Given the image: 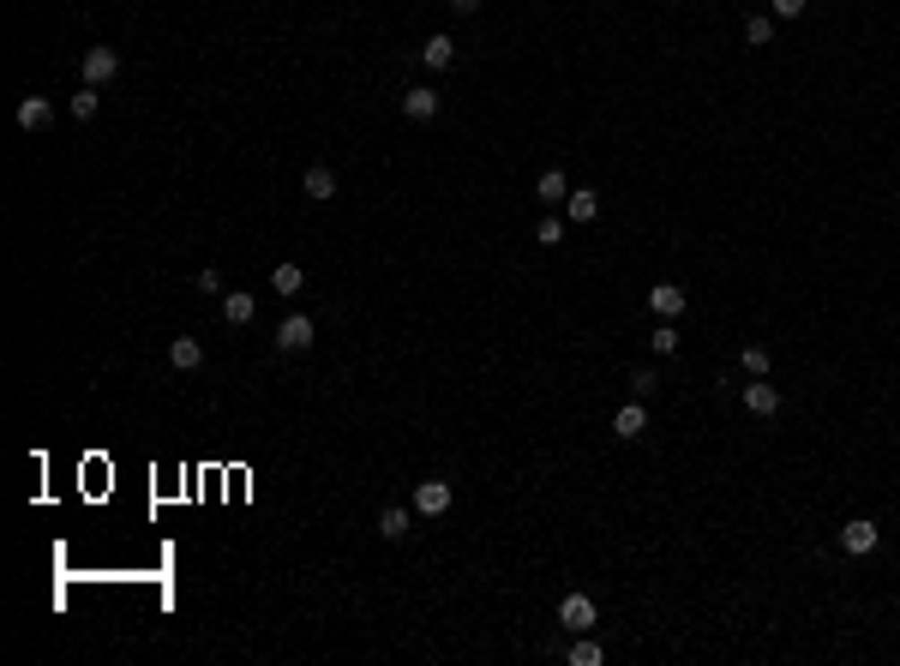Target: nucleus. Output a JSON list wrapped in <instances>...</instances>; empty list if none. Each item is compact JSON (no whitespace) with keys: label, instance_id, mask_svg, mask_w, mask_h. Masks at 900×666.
I'll use <instances>...</instances> for the list:
<instances>
[{"label":"nucleus","instance_id":"3","mask_svg":"<svg viewBox=\"0 0 900 666\" xmlns=\"http://www.w3.org/2000/svg\"><path fill=\"white\" fill-rule=\"evenodd\" d=\"M559 625L577 630V636H582V630H595V601H588V594H564V601H559Z\"/></svg>","mask_w":900,"mask_h":666},{"label":"nucleus","instance_id":"12","mask_svg":"<svg viewBox=\"0 0 900 666\" xmlns=\"http://www.w3.org/2000/svg\"><path fill=\"white\" fill-rule=\"evenodd\" d=\"M48 121H55V108H48V97H24V102H19V126H24V132H42Z\"/></svg>","mask_w":900,"mask_h":666},{"label":"nucleus","instance_id":"18","mask_svg":"<svg viewBox=\"0 0 900 666\" xmlns=\"http://www.w3.org/2000/svg\"><path fill=\"white\" fill-rule=\"evenodd\" d=\"M253 312H259L253 295H228V301H222V319H228V324H253Z\"/></svg>","mask_w":900,"mask_h":666},{"label":"nucleus","instance_id":"24","mask_svg":"<svg viewBox=\"0 0 900 666\" xmlns=\"http://www.w3.org/2000/svg\"><path fill=\"white\" fill-rule=\"evenodd\" d=\"M600 661H606V654H600V643H588V636L570 648V666H600Z\"/></svg>","mask_w":900,"mask_h":666},{"label":"nucleus","instance_id":"7","mask_svg":"<svg viewBox=\"0 0 900 666\" xmlns=\"http://www.w3.org/2000/svg\"><path fill=\"white\" fill-rule=\"evenodd\" d=\"M648 312H655V319H679L684 312V288L679 283H655L648 288Z\"/></svg>","mask_w":900,"mask_h":666},{"label":"nucleus","instance_id":"15","mask_svg":"<svg viewBox=\"0 0 900 666\" xmlns=\"http://www.w3.org/2000/svg\"><path fill=\"white\" fill-rule=\"evenodd\" d=\"M300 186H306V199H337V175H330V168H306V181H300Z\"/></svg>","mask_w":900,"mask_h":666},{"label":"nucleus","instance_id":"10","mask_svg":"<svg viewBox=\"0 0 900 666\" xmlns=\"http://www.w3.org/2000/svg\"><path fill=\"white\" fill-rule=\"evenodd\" d=\"M168 366H175V372H199V366H204V348L193 343V337H175V343H168Z\"/></svg>","mask_w":900,"mask_h":666},{"label":"nucleus","instance_id":"16","mask_svg":"<svg viewBox=\"0 0 900 666\" xmlns=\"http://www.w3.org/2000/svg\"><path fill=\"white\" fill-rule=\"evenodd\" d=\"M744 42H750V48H768V42H775V19H768V13H750V19H744Z\"/></svg>","mask_w":900,"mask_h":666},{"label":"nucleus","instance_id":"23","mask_svg":"<svg viewBox=\"0 0 900 666\" xmlns=\"http://www.w3.org/2000/svg\"><path fill=\"white\" fill-rule=\"evenodd\" d=\"M630 390H637V403H642V397H655L660 372H655V366H637V372H630Z\"/></svg>","mask_w":900,"mask_h":666},{"label":"nucleus","instance_id":"13","mask_svg":"<svg viewBox=\"0 0 900 666\" xmlns=\"http://www.w3.org/2000/svg\"><path fill=\"white\" fill-rule=\"evenodd\" d=\"M420 61L433 66V73H444V66H457V42H450V37H426V48H420Z\"/></svg>","mask_w":900,"mask_h":666},{"label":"nucleus","instance_id":"25","mask_svg":"<svg viewBox=\"0 0 900 666\" xmlns=\"http://www.w3.org/2000/svg\"><path fill=\"white\" fill-rule=\"evenodd\" d=\"M535 241H540V246H559V241H564V222H559V217H546V222L535 228Z\"/></svg>","mask_w":900,"mask_h":666},{"label":"nucleus","instance_id":"20","mask_svg":"<svg viewBox=\"0 0 900 666\" xmlns=\"http://www.w3.org/2000/svg\"><path fill=\"white\" fill-rule=\"evenodd\" d=\"M300 283H306V270H300V264H277V277H270L277 295H300Z\"/></svg>","mask_w":900,"mask_h":666},{"label":"nucleus","instance_id":"26","mask_svg":"<svg viewBox=\"0 0 900 666\" xmlns=\"http://www.w3.org/2000/svg\"><path fill=\"white\" fill-rule=\"evenodd\" d=\"M804 13V0H775V19H799Z\"/></svg>","mask_w":900,"mask_h":666},{"label":"nucleus","instance_id":"19","mask_svg":"<svg viewBox=\"0 0 900 666\" xmlns=\"http://www.w3.org/2000/svg\"><path fill=\"white\" fill-rule=\"evenodd\" d=\"M739 361H744V372H750V379H768V366H775V354H768L762 343H750V348L739 354Z\"/></svg>","mask_w":900,"mask_h":666},{"label":"nucleus","instance_id":"1","mask_svg":"<svg viewBox=\"0 0 900 666\" xmlns=\"http://www.w3.org/2000/svg\"><path fill=\"white\" fill-rule=\"evenodd\" d=\"M450 499H457V492H450V481H420V486H415V510H420V517H444V510H450Z\"/></svg>","mask_w":900,"mask_h":666},{"label":"nucleus","instance_id":"4","mask_svg":"<svg viewBox=\"0 0 900 666\" xmlns=\"http://www.w3.org/2000/svg\"><path fill=\"white\" fill-rule=\"evenodd\" d=\"M115 73H120V55H115V48H84V84H97V90H102Z\"/></svg>","mask_w":900,"mask_h":666},{"label":"nucleus","instance_id":"14","mask_svg":"<svg viewBox=\"0 0 900 666\" xmlns=\"http://www.w3.org/2000/svg\"><path fill=\"white\" fill-rule=\"evenodd\" d=\"M535 199H540V204H564V199H570V186H564L559 168H546V175L535 181Z\"/></svg>","mask_w":900,"mask_h":666},{"label":"nucleus","instance_id":"22","mask_svg":"<svg viewBox=\"0 0 900 666\" xmlns=\"http://www.w3.org/2000/svg\"><path fill=\"white\" fill-rule=\"evenodd\" d=\"M648 348H655V354H673V348H679V330H673V319H660V324H655Z\"/></svg>","mask_w":900,"mask_h":666},{"label":"nucleus","instance_id":"5","mask_svg":"<svg viewBox=\"0 0 900 666\" xmlns=\"http://www.w3.org/2000/svg\"><path fill=\"white\" fill-rule=\"evenodd\" d=\"M744 408H750L757 421H768V414H780V390L768 379H750L744 384Z\"/></svg>","mask_w":900,"mask_h":666},{"label":"nucleus","instance_id":"6","mask_svg":"<svg viewBox=\"0 0 900 666\" xmlns=\"http://www.w3.org/2000/svg\"><path fill=\"white\" fill-rule=\"evenodd\" d=\"M840 546H846L853 559H864V552H877V523H864V517H853V523L840 528Z\"/></svg>","mask_w":900,"mask_h":666},{"label":"nucleus","instance_id":"21","mask_svg":"<svg viewBox=\"0 0 900 666\" xmlns=\"http://www.w3.org/2000/svg\"><path fill=\"white\" fill-rule=\"evenodd\" d=\"M97 84H84V90H79V97H73V102H66V108H73V121H90V115H97Z\"/></svg>","mask_w":900,"mask_h":666},{"label":"nucleus","instance_id":"11","mask_svg":"<svg viewBox=\"0 0 900 666\" xmlns=\"http://www.w3.org/2000/svg\"><path fill=\"white\" fill-rule=\"evenodd\" d=\"M613 432H619V439H642V432H648V408H642V403H624L619 414H613Z\"/></svg>","mask_w":900,"mask_h":666},{"label":"nucleus","instance_id":"9","mask_svg":"<svg viewBox=\"0 0 900 666\" xmlns=\"http://www.w3.org/2000/svg\"><path fill=\"white\" fill-rule=\"evenodd\" d=\"M408 528H415V510H408V505L379 510V534H384V541H408Z\"/></svg>","mask_w":900,"mask_h":666},{"label":"nucleus","instance_id":"8","mask_svg":"<svg viewBox=\"0 0 900 666\" xmlns=\"http://www.w3.org/2000/svg\"><path fill=\"white\" fill-rule=\"evenodd\" d=\"M402 115H408V121H433V115H439V90H433V84H415V90L402 97Z\"/></svg>","mask_w":900,"mask_h":666},{"label":"nucleus","instance_id":"2","mask_svg":"<svg viewBox=\"0 0 900 666\" xmlns=\"http://www.w3.org/2000/svg\"><path fill=\"white\" fill-rule=\"evenodd\" d=\"M277 348H282V354H300V348H313V319H306V312L282 319V324H277Z\"/></svg>","mask_w":900,"mask_h":666},{"label":"nucleus","instance_id":"17","mask_svg":"<svg viewBox=\"0 0 900 666\" xmlns=\"http://www.w3.org/2000/svg\"><path fill=\"white\" fill-rule=\"evenodd\" d=\"M564 210H570V222H595L600 217V192H570Z\"/></svg>","mask_w":900,"mask_h":666},{"label":"nucleus","instance_id":"27","mask_svg":"<svg viewBox=\"0 0 900 666\" xmlns=\"http://www.w3.org/2000/svg\"><path fill=\"white\" fill-rule=\"evenodd\" d=\"M450 6H457V13H475V6H480V0H450Z\"/></svg>","mask_w":900,"mask_h":666}]
</instances>
